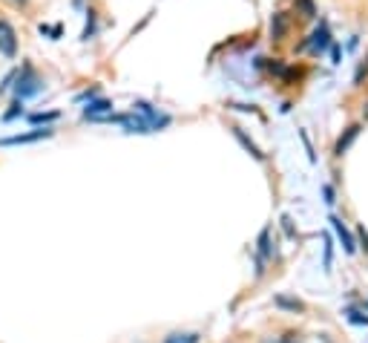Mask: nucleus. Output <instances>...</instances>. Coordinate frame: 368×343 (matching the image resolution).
<instances>
[{"label":"nucleus","instance_id":"nucleus-24","mask_svg":"<svg viewBox=\"0 0 368 343\" xmlns=\"http://www.w3.org/2000/svg\"><path fill=\"white\" fill-rule=\"evenodd\" d=\"M357 237H360V242H362L360 248H362L365 254H368V231H365V228H360V231H357Z\"/></svg>","mask_w":368,"mask_h":343},{"label":"nucleus","instance_id":"nucleus-25","mask_svg":"<svg viewBox=\"0 0 368 343\" xmlns=\"http://www.w3.org/2000/svg\"><path fill=\"white\" fill-rule=\"evenodd\" d=\"M262 343H294V340H291V334H288V337H265Z\"/></svg>","mask_w":368,"mask_h":343},{"label":"nucleus","instance_id":"nucleus-23","mask_svg":"<svg viewBox=\"0 0 368 343\" xmlns=\"http://www.w3.org/2000/svg\"><path fill=\"white\" fill-rule=\"evenodd\" d=\"M58 118V113H38V116H32V121H55Z\"/></svg>","mask_w":368,"mask_h":343},{"label":"nucleus","instance_id":"nucleus-18","mask_svg":"<svg viewBox=\"0 0 368 343\" xmlns=\"http://www.w3.org/2000/svg\"><path fill=\"white\" fill-rule=\"evenodd\" d=\"M299 139H302V145H305V150H308V159H311V162H316L314 145H311V139H308V133H305V130H299Z\"/></svg>","mask_w":368,"mask_h":343},{"label":"nucleus","instance_id":"nucleus-26","mask_svg":"<svg viewBox=\"0 0 368 343\" xmlns=\"http://www.w3.org/2000/svg\"><path fill=\"white\" fill-rule=\"evenodd\" d=\"M6 4H12V6H26L29 0H6Z\"/></svg>","mask_w":368,"mask_h":343},{"label":"nucleus","instance_id":"nucleus-21","mask_svg":"<svg viewBox=\"0 0 368 343\" xmlns=\"http://www.w3.org/2000/svg\"><path fill=\"white\" fill-rule=\"evenodd\" d=\"M282 228H285V234L294 240L297 237V231H294V223H291V217H288V213H285V217H282Z\"/></svg>","mask_w":368,"mask_h":343},{"label":"nucleus","instance_id":"nucleus-13","mask_svg":"<svg viewBox=\"0 0 368 343\" xmlns=\"http://www.w3.org/2000/svg\"><path fill=\"white\" fill-rule=\"evenodd\" d=\"M202 334L199 332H173L164 337V343H199Z\"/></svg>","mask_w":368,"mask_h":343},{"label":"nucleus","instance_id":"nucleus-10","mask_svg":"<svg viewBox=\"0 0 368 343\" xmlns=\"http://www.w3.org/2000/svg\"><path fill=\"white\" fill-rule=\"evenodd\" d=\"M256 257H259V260H270V257H273L270 228H262V231H259V240H256Z\"/></svg>","mask_w":368,"mask_h":343},{"label":"nucleus","instance_id":"nucleus-15","mask_svg":"<svg viewBox=\"0 0 368 343\" xmlns=\"http://www.w3.org/2000/svg\"><path fill=\"white\" fill-rule=\"evenodd\" d=\"M343 315H345L351 323H357V326H368V317H365V315H360V312H357V309H351V306H348Z\"/></svg>","mask_w":368,"mask_h":343},{"label":"nucleus","instance_id":"nucleus-16","mask_svg":"<svg viewBox=\"0 0 368 343\" xmlns=\"http://www.w3.org/2000/svg\"><path fill=\"white\" fill-rule=\"evenodd\" d=\"M86 15H89V21H86V29H84V35H81L84 40H89L92 35H96V12H86Z\"/></svg>","mask_w":368,"mask_h":343},{"label":"nucleus","instance_id":"nucleus-14","mask_svg":"<svg viewBox=\"0 0 368 343\" xmlns=\"http://www.w3.org/2000/svg\"><path fill=\"white\" fill-rule=\"evenodd\" d=\"M294 6L302 12V18H316V6H314V0H294Z\"/></svg>","mask_w":368,"mask_h":343},{"label":"nucleus","instance_id":"nucleus-3","mask_svg":"<svg viewBox=\"0 0 368 343\" xmlns=\"http://www.w3.org/2000/svg\"><path fill=\"white\" fill-rule=\"evenodd\" d=\"M132 110H135V113H142V116L150 121L153 130H161V127H167V124H170V116L159 113V110H156L153 104H147V101H135V104H132Z\"/></svg>","mask_w":368,"mask_h":343},{"label":"nucleus","instance_id":"nucleus-27","mask_svg":"<svg viewBox=\"0 0 368 343\" xmlns=\"http://www.w3.org/2000/svg\"><path fill=\"white\" fill-rule=\"evenodd\" d=\"M362 116H365V118H368V101H365V104H362Z\"/></svg>","mask_w":368,"mask_h":343},{"label":"nucleus","instance_id":"nucleus-20","mask_svg":"<svg viewBox=\"0 0 368 343\" xmlns=\"http://www.w3.org/2000/svg\"><path fill=\"white\" fill-rule=\"evenodd\" d=\"M322 196H326V202H328V205H334V202H337V193H334V188H331V185H322Z\"/></svg>","mask_w":368,"mask_h":343},{"label":"nucleus","instance_id":"nucleus-22","mask_svg":"<svg viewBox=\"0 0 368 343\" xmlns=\"http://www.w3.org/2000/svg\"><path fill=\"white\" fill-rule=\"evenodd\" d=\"M365 75H368V64H360V67H357V75H354V84H362Z\"/></svg>","mask_w":368,"mask_h":343},{"label":"nucleus","instance_id":"nucleus-1","mask_svg":"<svg viewBox=\"0 0 368 343\" xmlns=\"http://www.w3.org/2000/svg\"><path fill=\"white\" fill-rule=\"evenodd\" d=\"M12 90H15V99L26 101V99H32V96H38V93L43 90V78H40V75H38L29 64H23V67H21V72L15 75Z\"/></svg>","mask_w":368,"mask_h":343},{"label":"nucleus","instance_id":"nucleus-2","mask_svg":"<svg viewBox=\"0 0 368 343\" xmlns=\"http://www.w3.org/2000/svg\"><path fill=\"white\" fill-rule=\"evenodd\" d=\"M0 55H4V58H15L18 55V32L4 18H0Z\"/></svg>","mask_w":368,"mask_h":343},{"label":"nucleus","instance_id":"nucleus-4","mask_svg":"<svg viewBox=\"0 0 368 343\" xmlns=\"http://www.w3.org/2000/svg\"><path fill=\"white\" fill-rule=\"evenodd\" d=\"M328 47H331V32H328V26H326V23H322V26H319V29H314V35L305 40V50H311L314 55H322Z\"/></svg>","mask_w":368,"mask_h":343},{"label":"nucleus","instance_id":"nucleus-19","mask_svg":"<svg viewBox=\"0 0 368 343\" xmlns=\"http://www.w3.org/2000/svg\"><path fill=\"white\" fill-rule=\"evenodd\" d=\"M331 257H334V248H331V237H326V271H331Z\"/></svg>","mask_w":368,"mask_h":343},{"label":"nucleus","instance_id":"nucleus-5","mask_svg":"<svg viewBox=\"0 0 368 343\" xmlns=\"http://www.w3.org/2000/svg\"><path fill=\"white\" fill-rule=\"evenodd\" d=\"M52 136V127H43V130H32V133H18L9 139H0V147H12V145H32L40 139H50Z\"/></svg>","mask_w":368,"mask_h":343},{"label":"nucleus","instance_id":"nucleus-8","mask_svg":"<svg viewBox=\"0 0 368 343\" xmlns=\"http://www.w3.org/2000/svg\"><path fill=\"white\" fill-rule=\"evenodd\" d=\"M288 29H291V21L285 12H273L270 15V38L273 40H285L288 38Z\"/></svg>","mask_w":368,"mask_h":343},{"label":"nucleus","instance_id":"nucleus-6","mask_svg":"<svg viewBox=\"0 0 368 343\" xmlns=\"http://www.w3.org/2000/svg\"><path fill=\"white\" fill-rule=\"evenodd\" d=\"M110 113H113V101H107V99H96V101H89V107H84L86 121H107Z\"/></svg>","mask_w":368,"mask_h":343},{"label":"nucleus","instance_id":"nucleus-7","mask_svg":"<svg viewBox=\"0 0 368 343\" xmlns=\"http://www.w3.org/2000/svg\"><path fill=\"white\" fill-rule=\"evenodd\" d=\"M331 228H334V234H337V240L343 242V251H345V254H354V251H357V242H354V237H351V231L345 228V223H343L340 217H331Z\"/></svg>","mask_w":368,"mask_h":343},{"label":"nucleus","instance_id":"nucleus-12","mask_svg":"<svg viewBox=\"0 0 368 343\" xmlns=\"http://www.w3.org/2000/svg\"><path fill=\"white\" fill-rule=\"evenodd\" d=\"M273 303L280 306V309H288V312H305V303L297 297H285V294H276L273 297Z\"/></svg>","mask_w":368,"mask_h":343},{"label":"nucleus","instance_id":"nucleus-9","mask_svg":"<svg viewBox=\"0 0 368 343\" xmlns=\"http://www.w3.org/2000/svg\"><path fill=\"white\" fill-rule=\"evenodd\" d=\"M230 133H234V136L239 139V145H242V147H245V150H248V153H251L256 162H265V153L256 147V142H253V139H251V136L242 130V127H236V124H234V127H230Z\"/></svg>","mask_w":368,"mask_h":343},{"label":"nucleus","instance_id":"nucleus-17","mask_svg":"<svg viewBox=\"0 0 368 343\" xmlns=\"http://www.w3.org/2000/svg\"><path fill=\"white\" fill-rule=\"evenodd\" d=\"M18 116H23V101H21V99L12 104V110H9L4 118H6V121H12V118H18Z\"/></svg>","mask_w":368,"mask_h":343},{"label":"nucleus","instance_id":"nucleus-11","mask_svg":"<svg viewBox=\"0 0 368 343\" xmlns=\"http://www.w3.org/2000/svg\"><path fill=\"white\" fill-rule=\"evenodd\" d=\"M357 136H360V127H357V124H351L348 130H345V133L337 139V145H334V156H343V153H345V150L354 145V139H357Z\"/></svg>","mask_w":368,"mask_h":343}]
</instances>
